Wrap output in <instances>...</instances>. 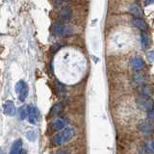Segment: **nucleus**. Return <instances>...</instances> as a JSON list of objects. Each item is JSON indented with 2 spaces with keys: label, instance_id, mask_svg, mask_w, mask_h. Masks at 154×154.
Here are the masks:
<instances>
[{
  "label": "nucleus",
  "instance_id": "obj_1",
  "mask_svg": "<svg viewBox=\"0 0 154 154\" xmlns=\"http://www.w3.org/2000/svg\"><path fill=\"white\" fill-rule=\"evenodd\" d=\"M73 136H74V130L70 127H67L65 128L64 130H62L57 135H55L54 138L52 139V143L54 146H59L67 143Z\"/></svg>",
  "mask_w": 154,
  "mask_h": 154
},
{
  "label": "nucleus",
  "instance_id": "obj_2",
  "mask_svg": "<svg viewBox=\"0 0 154 154\" xmlns=\"http://www.w3.org/2000/svg\"><path fill=\"white\" fill-rule=\"evenodd\" d=\"M136 102H137V105L140 109L143 111H146L147 113L151 112V111L154 110V101L150 96L139 94L137 96Z\"/></svg>",
  "mask_w": 154,
  "mask_h": 154
},
{
  "label": "nucleus",
  "instance_id": "obj_3",
  "mask_svg": "<svg viewBox=\"0 0 154 154\" xmlns=\"http://www.w3.org/2000/svg\"><path fill=\"white\" fill-rule=\"evenodd\" d=\"M14 90H16L17 94L18 95V98L20 101H25V99L28 96V93H29V88L28 85L25 83L24 81H18L16 84V87H14Z\"/></svg>",
  "mask_w": 154,
  "mask_h": 154
},
{
  "label": "nucleus",
  "instance_id": "obj_4",
  "mask_svg": "<svg viewBox=\"0 0 154 154\" xmlns=\"http://www.w3.org/2000/svg\"><path fill=\"white\" fill-rule=\"evenodd\" d=\"M138 129L144 135H151L154 131V126L149 120H141L138 123Z\"/></svg>",
  "mask_w": 154,
  "mask_h": 154
},
{
  "label": "nucleus",
  "instance_id": "obj_5",
  "mask_svg": "<svg viewBox=\"0 0 154 154\" xmlns=\"http://www.w3.org/2000/svg\"><path fill=\"white\" fill-rule=\"evenodd\" d=\"M3 112L7 116H14L16 114V106H14L13 101L11 100L5 101L3 104Z\"/></svg>",
  "mask_w": 154,
  "mask_h": 154
},
{
  "label": "nucleus",
  "instance_id": "obj_6",
  "mask_svg": "<svg viewBox=\"0 0 154 154\" xmlns=\"http://www.w3.org/2000/svg\"><path fill=\"white\" fill-rule=\"evenodd\" d=\"M28 119L30 123L35 124L38 119V111L34 106H28Z\"/></svg>",
  "mask_w": 154,
  "mask_h": 154
},
{
  "label": "nucleus",
  "instance_id": "obj_7",
  "mask_svg": "<svg viewBox=\"0 0 154 154\" xmlns=\"http://www.w3.org/2000/svg\"><path fill=\"white\" fill-rule=\"evenodd\" d=\"M132 23H133V25H135L139 29V30H141L143 32H146V31L148 30V26H147L146 22L144 21L143 19H142V18L133 17L132 18Z\"/></svg>",
  "mask_w": 154,
  "mask_h": 154
},
{
  "label": "nucleus",
  "instance_id": "obj_8",
  "mask_svg": "<svg viewBox=\"0 0 154 154\" xmlns=\"http://www.w3.org/2000/svg\"><path fill=\"white\" fill-rule=\"evenodd\" d=\"M51 30H52V32H53V34H54V35L60 36V35H63V34L66 33V27L63 25L62 22L57 21V22L53 23Z\"/></svg>",
  "mask_w": 154,
  "mask_h": 154
},
{
  "label": "nucleus",
  "instance_id": "obj_9",
  "mask_svg": "<svg viewBox=\"0 0 154 154\" xmlns=\"http://www.w3.org/2000/svg\"><path fill=\"white\" fill-rule=\"evenodd\" d=\"M130 13H131L134 17H139V18H142V16H143V12L141 10V7H140V5L137 3V2H133L130 5Z\"/></svg>",
  "mask_w": 154,
  "mask_h": 154
},
{
  "label": "nucleus",
  "instance_id": "obj_10",
  "mask_svg": "<svg viewBox=\"0 0 154 154\" xmlns=\"http://www.w3.org/2000/svg\"><path fill=\"white\" fill-rule=\"evenodd\" d=\"M65 125H66V120L64 119H56L51 123V128L54 131H59V130L65 127Z\"/></svg>",
  "mask_w": 154,
  "mask_h": 154
},
{
  "label": "nucleus",
  "instance_id": "obj_11",
  "mask_svg": "<svg viewBox=\"0 0 154 154\" xmlns=\"http://www.w3.org/2000/svg\"><path fill=\"white\" fill-rule=\"evenodd\" d=\"M21 150H22V141L19 139L13 143L9 154H19Z\"/></svg>",
  "mask_w": 154,
  "mask_h": 154
},
{
  "label": "nucleus",
  "instance_id": "obj_12",
  "mask_svg": "<svg viewBox=\"0 0 154 154\" xmlns=\"http://www.w3.org/2000/svg\"><path fill=\"white\" fill-rule=\"evenodd\" d=\"M143 66H144V62L143 61V59H141V58L136 57L131 61V67L134 69H136V70L142 69Z\"/></svg>",
  "mask_w": 154,
  "mask_h": 154
},
{
  "label": "nucleus",
  "instance_id": "obj_13",
  "mask_svg": "<svg viewBox=\"0 0 154 154\" xmlns=\"http://www.w3.org/2000/svg\"><path fill=\"white\" fill-rule=\"evenodd\" d=\"M71 14H72V11L69 7H64L60 12V17L62 19H64V20L69 19L71 17Z\"/></svg>",
  "mask_w": 154,
  "mask_h": 154
},
{
  "label": "nucleus",
  "instance_id": "obj_14",
  "mask_svg": "<svg viewBox=\"0 0 154 154\" xmlns=\"http://www.w3.org/2000/svg\"><path fill=\"white\" fill-rule=\"evenodd\" d=\"M139 91H140V94H143V95H147V96H150L153 93L152 89L150 88L149 86H144V85H142L140 87L139 89Z\"/></svg>",
  "mask_w": 154,
  "mask_h": 154
},
{
  "label": "nucleus",
  "instance_id": "obj_15",
  "mask_svg": "<svg viewBox=\"0 0 154 154\" xmlns=\"http://www.w3.org/2000/svg\"><path fill=\"white\" fill-rule=\"evenodd\" d=\"M133 80L136 82L137 84L142 86V85H143L144 82H146V76H144L143 73H141V72H139V73H135L133 76Z\"/></svg>",
  "mask_w": 154,
  "mask_h": 154
},
{
  "label": "nucleus",
  "instance_id": "obj_16",
  "mask_svg": "<svg viewBox=\"0 0 154 154\" xmlns=\"http://www.w3.org/2000/svg\"><path fill=\"white\" fill-rule=\"evenodd\" d=\"M18 115H19L20 119H22V120L25 119L28 117V107H26V106H22V107L19 108Z\"/></svg>",
  "mask_w": 154,
  "mask_h": 154
},
{
  "label": "nucleus",
  "instance_id": "obj_17",
  "mask_svg": "<svg viewBox=\"0 0 154 154\" xmlns=\"http://www.w3.org/2000/svg\"><path fill=\"white\" fill-rule=\"evenodd\" d=\"M149 43H150V41H149V37L146 32L142 33V45L143 46V48L148 47Z\"/></svg>",
  "mask_w": 154,
  "mask_h": 154
},
{
  "label": "nucleus",
  "instance_id": "obj_18",
  "mask_svg": "<svg viewBox=\"0 0 154 154\" xmlns=\"http://www.w3.org/2000/svg\"><path fill=\"white\" fill-rule=\"evenodd\" d=\"M147 59L149 62H153L154 61V52L153 51H150L147 53Z\"/></svg>",
  "mask_w": 154,
  "mask_h": 154
},
{
  "label": "nucleus",
  "instance_id": "obj_19",
  "mask_svg": "<svg viewBox=\"0 0 154 154\" xmlns=\"http://www.w3.org/2000/svg\"><path fill=\"white\" fill-rule=\"evenodd\" d=\"M61 111V106L60 105H56L54 108L52 109V113L53 114H58Z\"/></svg>",
  "mask_w": 154,
  "mask_h": 154
},
{
  "label": "nucleus",
  "instance_id": "obj_20",
  "mask_svg": "<svg viewBox=\"0 0 154 154\" xmlns=\"http://www.w3.org/2000/svg\"><path fill=\"white\" fill-rule=\"evenodd\" d=\"M152 3H154V0H144V6H148Z\"/></svg>",
  "mask_w": 154,
  "mask_h": 154
},
{
  "label": "nucleus",
  "instance_id": "obj_21",
  "mask_svg": "<svg viewBox=\"0 0 154 154\" xmlns=\"http://www.w3.org/2000/svg\"><path fill=\"white\" fill-rule=\"evenodd\" d=\"M62 1L63 0H55V4L57 5V6H59V5L62 3Z\"/></svg>",
  "mask_w": 154,
  "mask_h": 154
},
{
  "label": "nucleus",
  "instance_id": "obj_22",
  "mask_svg": "<svg viewBox=\"0 0 154 154\" xmlns=\"http://www.w3.org/2000/svg\"><path fill=\"white\" fill-rule=\"evenodd\" d=\"M19 154H27V151L25 150V149H22V150L20 151V153Z\"/></svg>",
  "mask_w": 154,
  "mask_h": 154
},
{
  "label": "nucleus",
  "instance_id": "obj_23",
  "mask_svg": "<svg viewBox=\"0 0 154 154\" xmlns=\"http://www.w3.org/2000/svg\"><path fill=\"white\" fill-rule=\"evenodd\" d=\"M56 154H67L66 151H59V152H57Z\"/></svg>",
  "mask_w": 154,
  "mask_h": 154
},
{
  "label": "nucleus",
  "instance_id": "obj_24",
  "mask_svg": "<svg viewBox=\"0 0 154 154\" xmlns=\"http://www.w3.org/2000/svg\"><path fill=\"white\" fill-rule=\"evenodd\" d=\"M151 148L152 149H154V141L152 142V143H151Z\"/></svg>",
  "mask_w": 154,
  "mask_h": 154
},
{
  "label": "nucleus",
  "instance_id": "obj_25",
  "mask_svg": "<svg viewBox=\"0 0 154 154\" xmlns=\"http://www.w3.org/2000/svg\"><path fill=\"white\" fill-rule=\"evenodd\" d=\"M64 1H66V2H69V1H71V0H64Z\"/></svg>",
  "mask_w": 154,
  "mask_h": 154
}]
</instances>
